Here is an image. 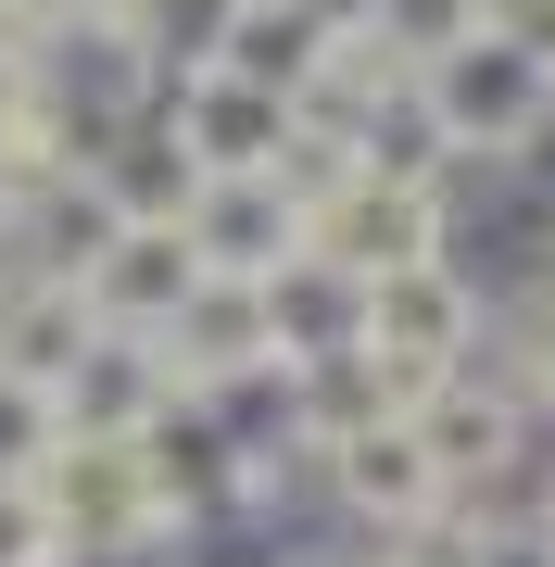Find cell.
<instances>
[{
    "label": "cell",
    "instance_id": "4fadbf2b",
    "mask_svg": "<svg viewBox=\"0 0 555 567\" xmlns=\"http://www.w3.org/2000/svg\"><path fill=\"white\" fill-rule=\"evenodd\" d=\"M39 454H51V391L0 365V480H25V466H39Z\"/></svg>",
    "mask_w": 555,
    "mask_h": 567
},
{
    "label": "cell",
    "instance_id": "7c38bea8",
    "mask_svg": "<svg viewBox=\"0 0 555 567\" xmlns=\"http://www.w3.org/2000/svg\"><path fill=\"white\" fill-rule=\"evenodd\" d=\"M493 341H505V365H493V379H505L531 416H555V278L505 290V303H493Z\"/></svg>",
    "mask_w": 555,
    "mask_h": 567
},
{
    "label": "cell",
    "instance_id": "6da1fadb",
    "mask_svg": "<svg viewBox=\"0 0 555 567\" xmlns=\"http://www.w3.org/2000/svg\"><path fill=\"white\" fill-rule=\"evenodd\" d=\"M404 429H417V454L442 466V492H454L467 517H493L505 492L543 466V416L517 404V391H505L480 353H467V365H442V379L404 404Z\"/></svg>",
    "mask_w": 555,
    "mask_h": 567
},
{
    "label": "cell",
    "instance_id": "7a4b0ae2",
    "mask_svg": "<svg viewBox=\"0 0 555 567\" xmlns=\"http://www.w3.org/2000/svg\"><path fill=\"white\" fill-rule=\"evenodd\" d=\"M404 89H417V114H430V140H442V152L505 164V152H517V126L555 102V63H543V51H517V39H493V25H467V39H442L430 63H404Z\"/></svg>",
    "mask_w": 555,
    "mask_h": 567
},
{
    "label": "cell",
    "instance_id": "3957f363",
    "mask_svg": "<svg viewBox=\"0 0 555 567\" xmlns=\"http://www.w3.org/2000/svg\"><path fill=\"white\" fill-rule=\"evenodd\" d=\"M304 240L329 252L341 278H391V265H417V252H454V227H442V189H430V177L353 152L341 177L304 203Z\"/></svg>",
    "mask_w": 555,
    "mask_h": 567
},
{
    "label": "cell",
    "instance_id": "8fae6325",
    "mask_svg": "<svg viewBox=\"0 0 555 567\" xmlns=\"http://www.w3.org/2000/svg\"><path fill=\"white\" fill-rule=\"evenodd\" d=\"M253 303H266V341H278V365H304V353H341L353 328H367V278H341L329 252H278L266 278H253Z\"/></svg>",
    "mask_w": 555,
    "mask_h": 567
},
{
    "label": "cell",
    "instance_id": "e0dca14e",
    "mask_svg": "<svg viewBox=\"0 0 555 567\" xmlns=\"http://www.w3.org/2000/svg\"><path fill=\"white\" fill-rule=\"evenodd\" d=\"M543 517H555V505H543Z\"/></svg>",
    "mask_w": 555,
    "mask_h": 567
},
{
    "label": "cell",
    "instance_id": "9c48e42d",
    "mask_svg": "<svg viewBox=\"0 0 555 567\" xmlns=\"http://www.w3.org/2000/svg\"><path fill=\"white\" fill-rule=\"evenodd\" d=\"M177 227H189V252H203L215 278H266L278 252H304V203H290L278 164H253V177H203Z\"/></svg>",
    "mask_w": 555,
    "mask_h": 567
},
{
    "label": "cell",
    "instance_id": "5b68a950",
    "mask_svg": "<svg viewBox=\"0 0 555 567\" xmlns=\"http://www.w3.org/2000/svg\"><path fill=\"white\" fill-rule=\"evenodd\" d=\"M480 328H493V303H480L467 252H417V265H391V278H367V328H353V341H379L391 365L442 379V365L480 353Z\"/></svg>",
    "mask_w": 555,
    "mask_h": 567
},
{
    "label": "cell",
    "instance_id": "5bb4252c",
    "mask_svg": "<svg viewBox=\"0 0 555 567\" xmlns=\"http://www.w3.org/2000/svg\"><path fill=\"white\" fill-rule=\"evenodd\" d=\"M63 555V529L39 505V480H0V567H51Z\"/></svg>",
    "mask_w": 555,
    "mask_h": 567
},
{
    "label": "cell",
    "instance_id": "ba28073f",
    "mask_svg": "<svg viewBox=\"0 0 555 567\" xmlns=\"http://www.w3.org/2000/svg\"><path fill=\"white\" fill-rule=\"evenodd\" d=\"M165 404H177V365L152 341H126V328H102V341L51 379V442H140Z\"/></svg>",
    "mask_w": 555,
    "mask_h": 567
},
{
    "label": "cell",
    "instance_id": "277c9868",
    "mask_svg": "<svg viewBox=\"0 0 555 567\" xmlns=\"http://www.w3.org/2000/svg\"><path fill=\"white\" fill-rule=\"evenodd\" d=\"M304 480H316V505H329L341 529H367V543H391V529H417V517H442V505H454L442 466L417 454V429H404V416H367V429H341V442H316V454H304Z\"/></svg>",
    "mask_w": 555,
    "mask_h": 567
},
{
    "label": "cell",
    "instance_id": "52a82bcc",
    "mask_svg": "<svg viewBox=\"0 0 555 567\" xmlns=\"http://www.w3.org/2000/svg\"><path fill=\"white\" fill-rule=\"evenodd\" d=\"M63 278H76V303L102 316V328H126V341H152V328H165V316L189 303L203 252H189V227H177V215H114L102 240H89L76 265H63Z\"/></svg>",
    "mask_w": 555,
    "mask_h": 567
},
{
    "label": "cell",
    "instance_id": "8992f818",
    "mask_svg": "<svg viewBox=\"0 0 555 567\" xmlns=\"http://www.w3.org/2000/svg\"><path fill=\"white\" fill-rule=\"evenodd\" d=\"M165 126H177V152L203 164V177H253V164H278L290 152V89H266V76H240V63H177L165 89Z\"/></svg>",
    "mask_w": 555,
    "mask_h": 567
},
{
    "label": "cell",
    "instance_id": "9a60e30c",
    "mask_svg": "<svg viewBox=\"0 0 555 567\" xmlns=\"http://www.w3.org/2000/svg\"><path fill=\"white\" fill-rule=\"evenodd\" d=\"M505 189H531V203H555V102L517 126V152H505Z\"/></svg>",
    "mask_w": 555,
    "mask_h": 567
},
{
    "label": "cell",
    "instance_id": "2e32d148",
    "mask_svg": "<svg viewBox=\"0 0 555 567\" xmlns=\"http://www.w3.org/2000/svg\"><path fill=\"white\" fill-rule=\"evenodd\" d=\"M0 63H13V25H0Z\"/></svg>",
    "mask_w": 555,
    "mask_h": 567
},
{
    "label": "cell",
    "instance_id": "30bf717a",
    "mask_svg": "<svg viewBox=\"0 0 555 567\" xmlns=\"http://www.w3.org/2000/svg\"><path fill=\"white\" fill-rule=\"evenodd\" d=\"M76 177L102 189L114 215H189V189H203V164L177 152L165 102H140V114H114L102 140H89V164H76Z\"/></svg>",
    "mask_w": 555,
    "mask_h": 567
}]
</instances>
